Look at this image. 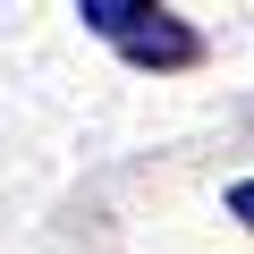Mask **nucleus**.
<instances>
[{"instance_id":"obj_1","label":"nucleus","mask_w":254,"mask_h":254,"mask_svg":"<svg viewBox=\"0 0 254 254\" xmlns=\"http://www.w3.org/2000/svg\"><path fill=\"white\" fill-rule=\"evenodd\" d=\"M76 17H85L102 43H119L136 68H195V60H203L195 26H178L170 9H144V0H85Z\"/></svg>"},{"instance_id":"obj_2","label":"nucleus","mask_w":254,"mask_h":254,"mask_svg":"<svg viewBox=\"0 0 254 254\" xmlns=\"http://www.w3.org/2000/svg\"><path fill=\"white\" fill-rule=\"evenodd\" d=\"M229 212H237V220L254 229V178H237V187H229Z\"/></svg>"}]
</instances>
